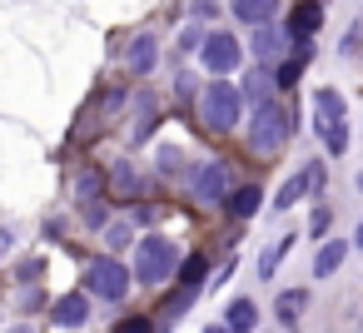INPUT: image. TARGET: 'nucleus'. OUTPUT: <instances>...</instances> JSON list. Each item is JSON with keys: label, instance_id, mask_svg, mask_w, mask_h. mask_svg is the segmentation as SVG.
<instances>
[{"label": "nucleus", "instance_id": "nucleus-1", "mask_svg": "<svg viewBox=\"0 0 363 333\" xmlns=\"http://www.w3.org/2000/svg\"><path fill=\"white\" fill-rule=\"evenodd\" d=\"M294 135V120L279 100H259L254 105V125H249V149L254 154H279Z\"/></svg>", "mask_w": 363, "mask_h": 333}, {"label": "nucleus", "instance_id": "nucleus-2", "mask_svg": "<svg viewBox=\"0 0 363 333\" xmlns=\"http://www.w3.org/2000/svg\"><path fill=\"white\" fill-rule=\"evenodd\" d=\"M199 120H204V130L229 135V130L244 120V100H239V90H234L229 80H214V85L199 95Z\"/></svg>", "mask_w": 363, "mask_h": 333}, {"label": "nucleus", "instance_id": "nucleus-3", "mask_svg": "<svg viewBox=\"0 0 363 333\" xmlns=\"http://www.w3.org/2000/svg\"><path fill=\"white\" fill-rule=\"evenodd\" d=\"M169 273H174V244H169L164 234H145L140 249H135L130 278H140V283H164Z\"/></svg>", "mask_w": 363, "mask_h": 333}, {"label": "nucleus", "instance_id": "nucleus-4", "mask_svg": "<svg viewBox=\"0 0 363 333\" xmlns=\"http://www.w3.org/2000/svg\"><path fill=\"white\" fill-rule=\"evenodd\" d=\"M85 293H95V298H105V303H120L125 293H130V269L120 264V259H90V269H85Z\"/></svg>", "mask_w": 363, "mask_h": 333}, {"label": "nucleus", "instance_id": "nucleus-5", "mask_svg": "<svg viewBox=\"0 0 363 333\" xmlns=\"http://www.w3.org/2000/svg\"><path fill=\"white\" fill-rule=\"evenodd\" d=\"M199 55H204V65H209L214 75H229V70L244 60L239 40H234V35H224V30H209V35H204V45H199Z\"/></svg>", "mask_w": 363, "mask_h": 333}, {"label": "nucleus", "instance_id": "nucleus-6", "mask_svg": "<svg viewBox=\"0 0 363 333\" xmlns=\"http://www.w3.org/2000/svg\"><path fill=\"white\" fill-rule=\"evenodd\" d=\"M224 189H229V174H224L219 159H204V164L194 169V179H189V194H194L199 204H224Z\"/></svg>", "mask_w": 363, "mask_h": 333}, {"label": "nucleus", "instance_id": "nucleus-7", "mask_svg": "<svg viewBox=\"0 0 363 333\" xmlns=\"http://www.w3.org/2000/svg\"><path fill=\"white\" fill-rule=\"evenodd\" d=\"M50 318H55L60 328H85V318H90V293H65V298H55Z\"/></svg>", "mask_w": 363, "mask_h": 333}, {"label": "nucleus", "instance_id": "nucleus-8", "mask_svg": "<svg viewBox=\"0 0 363 333\" xmlns=\"http://www.w3.org/2000/svg\"><path fill=\"white\" fill-rule=\"evenodd\" d=\"M318 184V164H308V169H298L294 179H284V189H279V199H274V209H294L308 189Z\"/></svg>", "mask_w": 363, "mask_h": 333}, {"label": "nucleus", "instance_id": "nucleus-9", "mask_svg": "<svg viewBox=\"0 0 363 333\" xmlns=\"http://www.w3.org/2000/svg\"><path fill=\"white\" fill-rule=\"evenodd\" d=\"M224 328H229V333H254V328H259V303H254V298H234V303L224 308Z\"/></svg>", "mask_w": 363, "mask_h": 333}, {"label": "nucleus", "instance_id": "nucleus-10", "mask_svg": "<svg viewBox=\"0 0 363 333\" xmlns=\"http://www.w3.org/2000/svg\"><path fill=\"white\" fill-rule=\"evenodd\" d=\"M125 60H130V70H135V75H150V70H155V60H160L155 35H135V40H130V50H125Z\"/></svg>", "mask_w": 363, "mask_h": 333}, {"label": "nucleus", "instance_id": "nucleus-11", "mask_svg": "<svg viewBox=\"0 0 363 333\" xmlns=\"http://www.w3.org/2000/svg\"><path fill=\"white\" fill-rule=\"evenodd\" d=\"M279 6H284V0H234V16L244 26H269L279 16Z\"/></svg>", "mask_w": 363, "mask_h": 333}, {"label": "nucleus", "instance_id": "nucleus-12", "mask_svg": "<svg viewBox=\"0 0 363 333\" xmlns=\"http://www.w3.org/2000/svg\"><path fill=\"white\" fill-rule=\"evenodd\" d=\"M343 259H348V244H343V239H328V244L313 254V278H328V273H338V269H343Z\"/></svg>", "mask_w": 363, "mask_h": 333}, {"label": "nucleus", "instance_id": "nucleus-13", "mask_svg": "<svg viewBox=\"0 0 363 333\" xmlns=\"http://www.w3.org/2000/svg\"><path fill=\"white\" fill-rule=\"evenodd\" d=\"M259 199H264V194H259L254 184H244V189H234V194L224 199V209H229L234 219H254V214H259Z\"/></svg>", "mask_w": 363, "mask_h": 333}, {"label": "nucleus", "instance_id": "nucleus-14", "mask_svg": "<svg viewBox=\"0 0 363 333\" xmlns=\"http://www.w3.org/2000/svg\"><path fill=\"white\" fill-rule=\"evenodd\" d=\"M289 249H294V234H279V239H274V244H269V249H264V254H259V278H274V273H279V264H284V254H289Z\"/></svg>", "mask_w": 363, "mask_h": 333}, {"label": "nucleus", "instance_id": "nucleus-15", "mask_svg": "<svg viewBox=\"0 0 363 333\" xmlns=\"http://www.w3.org/2000/svg\"><path fill=\"white\" fill-rule=\"evenodd\" d=\"M318 21H323V16H318V6H313V0H303V6L294 11V21H289V40L313 35V30H318Z\"/></svg>", "mask_w": 363, "mask_h": 333}, {"label": "nucleus", "instance_id": "nucleus-16", "mask_svg": "<svg viewBox=\"0 0 363 333\" xmlns=\"http://www.w3.org/2000/svg\"><path fill=\"white\" fill-rule=\"evenodd\" d=\"M303 303H308V293H303V288H294V293H279V303H274L279 323H284V328H294V318L303 313Z\"/></svg>", "mask_w": 363, "mask_h": 333}, {"label": "nucleus", "instance_id": "nucleus-17", "mask_svg": "<svg viewBox=\"0 0 363 333\" xmlns=\"http://www.w3.org/2000/svg\"><path fill=\"white\" fill-rule=\"evenodd\" d=\"M313 110H318V125L323 120H343V95L338 90H318L313 95Z\"/></svg>", "mask_w": 363, "mask_h": 333}, {"label": "nucleus", "instance_id": "nucleus-18", "mask_svg": "<svg viewBox=\"0 0 363 333\" xmlns=\"http://www.w3.org/2000/svg\"><path fill=\"white\" fill-rule=\"evenodd\" d=\"M204 273H209V259H204V254H189V259L179 264V283H184V288H199Z\"/></svg>", "mask_w": 363, "mask_h": 333}, {"label": "nucleus", "instance_id": "nucleus-19", "mask_svg": "<svg viewBox=\"0 0 363 333\" xmlns=\"http://www.w3.org/2000/svg\"><path fill=\"white\" fill-rule=\"evenodd\" d=\"M318 135H323V145H328L333 154H343V149H348V125H343V120H323V125H318Z\"/></svg>", "mask_w": 363, "mask_h": 333}, {"label": "nucleus", "instance_id": "nucleus-20", "mask_svg": "<svg viewBox=\"0 0 363 333\" xmlns=\"http://www.w3.org/2000/svg\"><path fill=\"white\" fill-rule=\"evenodd\" d=\"M105 244H110V249H130V244H135V224H130V219H115V224L105 229Z\"/></svg>", "mask_w": 363, "mask_h": 333}, {"label": "nucleus", "instance_id": "nucleus-21", "mask_svg": "<svg viewBox=\"0 0 363 333\" xmlns=\"http://www.w3.org/2000/svg\"><path fill=\"white\" fill-rule=\"evenodd\" d=\"M279 45H284V35H279V30L254 26V50H259V55H279Z\"/></svg>", "mask_w": 363, "mask_h": 333}, {"label": "nucleus", "instance_id": "nucleus-22", "mask_svg": "<svg viewBox=\"0 0 363 333\" xmlns=\"http://www.w3.org/2000/svg\"><path fill=\"white\" fill-rule=\"evenodd\" d=\"M150 130H155V95H140V120H135V130H130V135H135V140H145Z\"/></svg>", "mask_w": 363, "mask_h": 333}, {"label": "nucleus", "instance_id": "nucleus-23", "mask_svg": "<svg viewBox=\"0 0 363 333\" xmlns=\"http://www.w3.org/2000/svg\"><path fill=\"white\" fill-rule=\"evenodd\" d=\"M75 194H80V204H95L100 199V174H80L75 179Z\"/></svg>", "mask_w": 363, "mask_h": 333}, {"label": "nucleus", "instance_id": "nucleus-24", "mask_svg": "<svg viewBox=\"0 0 363 333\" xmlns=\"http://www.w3.org/2000/svg\"><path fill=\"white\" fill-rule=\"evenodd\" d=\"M179 159H184V154H179V145H164V149H160V169H164V174H174V169H179Z\"/></svg>", "mask_w": 363, "mask_h": 333}, {"label": "nucleus", "instance_id": "nucleus-25", "mask_svg": "<svg viewBox=\"0 0 363 333\" xmlns=\"http://www.w3.org/2000/svg\"><path fill=\"white\" fill-rule=\"evenodd\" d=\"M115 333H155V323H150L145 313H135V318H125V323H120Z\"/></svg>", "mask_w": 363, "mask_h": 333}, {"label": "nucleus", "instance_id": "nucleus-26", "mask_svg": "<svg viewBox=\"0 0 363 333\" xmlns=\"http://www.w3.org/2000/svg\"><path fill=\"white\" fill-rule=\"evenodd\" d=\"M294 80H298V60H289V65L279 70V80H274V85H279V90H294Z\"/></svg>", "mask_w": 363, "mask_h": 333}, {"label": "nucleus", "instance_id": "nucleus-27", "mask_svg": "<svg viewBox=\"0 0 363 333\" xmlns=\"http://www.w3.org/2000/svg\"><path fill=\"white\" fill-rule=\"evenodd\" d=\"M179 45H184V50H199V45H204V35H199V30H194V26H189V30H184V35H179Z\"/></svg>", "mask_w": 363, "mask_h": 333}, {"label": "nucleus", "instance_id": "nucleus-28", "mask_svg": "<svg viewBox=\"0 0 363 333\" xmlns=\"http://www.w3.org/2000/svg\"><path fill=\"white\" fill-rule=\"evenodd\" d=\"M40 269H45L40 259H26V264H21V278H40Z\"/></svg>", "mask_w": 363, "mask_h": 333}, {"label": "nucleus", "instance_id": "nucleus-29", "mask_svg": "<svg viewBox=\"0 0 363 333\" xmlns=\"http://www.w3.org/2000/svg\"><path fill=\"white\" fill-rule=\"evenodd\" d=\"M214 11H219V6H214V0H194V16H199V21H209Z\"/></svg>", "mask_w": 363, "mask_h": 333}, {"label": "nucleus", "instance_id": "nucleus-30", "mask_svg": "<svg viewBox=\"0 0 363 333\" xmlns=\"http://www.w3.org/2000/svg\"><path fill=\"white\" fill-rule=\"evenodd\" d=\"M6 254H11V229L0 224V259H6Z\"/></svg>", "mask_w": 363, "mask_h": 333}, {"label": "nucleus", "instance_id": "nucleus-31", "mask_svg": "<svg viewBox=\"0 0 363 333\" xmlns=\"http://www.w3.org/2000/svg\"><path fill=\"white\" fill-rule=\"evenodd\" d=\"M204 333H229V328H214V323H209V328H204Z\"/></svg>", "mask_w": 363, "mask_h": 333}, {"label": "nucleus", "instance_id": "nucleus-32", "mask_svg": "<svg viewBox=\"0 0 363 333\" xmlns=\"http://www.w3.org/2000/svg\"><path fill=\"white\" fill-rule=\"evenodd\" d=\"M353 244H358V249H363V224H358V239H353Z\"/></svg>", "mask_w": 363, "mask_h": 333}]
</instances>
